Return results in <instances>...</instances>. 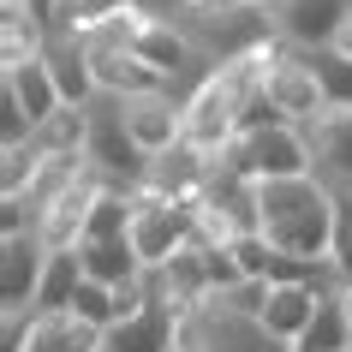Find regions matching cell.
Wrapping results in <instances>:
<instances>
[{
  "instance_id": "d4e9b609",
  "label": "cell",
  "mask_w": 352,
  "mask_h": 352,
  "mask_svg": "<svg viewBox=\"0 0 352 352\" xmlns=\"http://www.w3.org/2000/svg\"><path fill=\"white\" fill-rule=\"evenodd\" d=\"M72 311L84 316V322H96V329H113V316H120V305H113V287L108 280H90L84 275V287H78Z\"/></svg>"
},
{
  "instance_id": "f1b7e54d",
  "label": "cell",
  "mask_w": 352,
  "mask_h": 352,
  "mask_svg": "<svg viewBox=\"0 0 352 352\" xmlns=\"http://www.w3.org/2000/svg\"><path fill=\"white\" fill-rule=\"evenodd\" d=\"M227 6H257V12H269L275 0H227Z\"/></svg>"
},
{
  "instance_id": "8992f818",
  "label": "cell",
  "mask_w": 352,
  "mask_h": 352,
  "mask_svg": "<svg viewBox=\"0 0 352 352\" xmlns=\"http://www.w3.org/2000/svg\"><path fill=\"white\" fill-rule=\"evenodd\" d=\"M84 162H90L108 186H120V191H138V186H144V173H149V155L131 144V131L120 126V108H113L108 96H102V108L90 113V144H84Z\"/></svg>"
},
{
  "instance_id": "5bb4252c",
  "label": "cell",
  "mask_w": 352,
  "mask_h": 352,
  "mask_svg": "<svg viewBox=\"0 0 352 352\" xmlns=\"http://www.w3.org/2000/svg\"><path fill=\"white\" fill-rule=\"evenodd\" d=\"M24 352H108V329L84 322L78 311H36Z\"/></svg>"
},
{
  "instance_id": "30bf717a",
  "label": "cell",
  "mask_w": 352,
  "mask_h": 352,
  "mask_svg": "<svg viewBox=\"0 0 352 352\" xmlns=\"http://www.w3.org/2000/svg\"><path fill=\"white\" fill-rule=\"evenodd\" d=\"M346 12H352V0H275L269 6V24L293 48H329L334 30L346 24Z\"/></svg>"
},
{
  "instance_id": "7402d4cb",
  "label": "cell",
  "mask_w": 352,
  "mask_h": 352,
  "mask_svg": "<svg viewBox=\"0 0 352 352\" xmlns=\"http://www.w3.org/2000/svg\"><path fill=\"white\" fill-rule=\"evenodd\" d=\"M305 60L316 66V84L329 96V108H346L352 113V60L340 48H305Z\"/></svg>"
},
{
  "instance_id": "6da1fadb",
  "label": "cell",
  "mask_w": 352,
  "mask_h": 352,
  "mask_svg": "<svg viewBox=\"0 0 352 352\" xmlns=\"http://www.w3.org/2000/svg\"><path fill=\"white\" fill-rule=\"evenodd\" d=\"M257 233L298 263H329L334 245V191L316 173L263 179L257 186Z\"/></svg>"
},
{
  "instance_id": "4dcf8cb0",
  "label": "cell",
  "mask_w": 352,
  "mask_h": 352,
  "mask_svg": "<svg viewBox=\"0 0 352 352\" xmlns=\"http://www.w3.org/2000/svg\"><path fill=\"white\" fill-rule=\"evenodd\" d=\"M346 352H352V346H346Z\"/></svg>"
},
{
  "instance_id": "9a60e30c",
  "label": "cell",
  "mask_w": 352,
  "mask_h": 352,
  "mask_svg": "<svg viewBox=\"0 0 352 352\" xmlns=\"http://www.w3.org/2000/svg\"><path fill=\"white\" fill-rule=\"evenodd\" d=\"M6 96L24 108L30 131L66 108V96H60V84H54V72H48V60H42V54H36V60H24V66H6Z\"/></svg>"
},
{
  "instance_id": "7a4b0ae2",
  "label": "cell",
  "mask_w": 352,
  "mask_h": 352,
  "mask_svg": "<svg viewBox=\"0 0 352 352\" xmlns=\"http://www.w3.org/2000/svg\"><path fill=\"white\" fill-rule=\"evenodd\" d=\"M215 167H233L251 186H263V179H298V173H316V149H311V138H305V126L275 120V126L239 131V138L215 155Z\"/></svg>"
},
{
  "instance_id": "44dd1931",
  "label": "cell",
  "mask_w": 352,
  "mask_h": 352,
  "mask_svg": "<svg viewBox=\"0 0 352 352\" xmlns=\"http://www.w3.org/2000/svg\"><path fill=\"white\" fill-rule=\"evenodd\" d=\"M30 144L42 149V155H84V144H90V108H66L54 113V120H42L36 131H30Z\"/></svg>"
},
{
  "instance_id": "3957f363",
  "label": "cell",
  "mask_w": 352,
  "mask_h": 352,
  "mask_svg": "<svg viewBox=\"0 0 352 352\" xmlns=\"http://www.w3.org/2000/svg\"><path fill=\"white\" fill-rule=\"evenodd\" d=\"M108 30L126 42L138 60H149L167 84H173V78H186L191 66H197L191 42L173 30V19H155V12H149V6H138V0H113V6H108Z\"/></svg>"
},
{
  "instance_id": "cb8c5ba5",
  "label": "cell",
  "mask_w": 352,
  "mask_h": 352,
  "mask_svg": "<svg viewBox=\"0 0 352 352\" xmlns=\"http://www.w3.org/2000/svg\"><path fill=\"white\" fill-rule=\"evenodd\" d=\"M329 263L340 287H352V197L346 191H334V245H329Z\"/></svg>"
},
{
  "instance_id": "4316f807",
  "label": "cell",
  "mask_w": 352,
  "mask_h": 352,
  "mask_svg": "<svg viewBox=\"0 0 352 352\" xmlns=\"http://www.w3.org/2000/svg\"><path fill=\"white\" fill-rule=\"evenodd\" d=\"M24 6H30V12L48 24V30H60V12H66V0H24Z\"/></svg>"
},
{
  "instance_id": "4fadbf2b",
  "label": "cell",
  "mask_w": 352,
  "mask_h": 352,
  "mask_svg": "<svg viewBox=\"0 0 352 352\" xmlns=\"http://www.w3.org/2000/svg\"><path fill=\"white\" fill-rule=\"evenodd\" d=\"M322 280H269V305H263V329L275 334V340H287L293 346L298 334H305V322L316 316V305H322Z\"/></svg>"
},
{
  "instance_id": "7c38bea8",
  "label": "cell",
  "mask_w": 352,
  "mask_h": 352,
  "mask_svg": "<svg viewBox=\"0 0 352 352\" xmlns=\"http://www.w3.org/2000/svg\"><path fill=\"white\" fill-rule=\"evenodd\" d=\"M42 263H48V245H42L36 233H12V239H0V305L36 311Z\"/></svg>"
},
{
  "instance_id": "9c48e42d",
  "label": "cell",
  "mask_w": 352,
  "mask_h": 352,
  "mask_svg": "<svg viewBox=\"0 0 352 352\" xmlns=\"http://www.w3.org/2000/svg\"><path fill=\"white\" fill-rule=\"evenodd\" d=\"M102 191H108V179H102L96 167H84L72 186H66L54 204L36 215V227H30V233H36L48 251H72V245H84V227H90V209L102 204Z\"/></svg>"
},
{
  "instance_id": "8fae6325",
  "label": "cell",
  "mask_w": 352,
  "mask_h": 352,
  "mask_svg": "<svg viewBox=\"0 0 352 352\" xmlns=\"http://www.w3.org/2000/svg\"><path fill=\"white\" fill-rule=\"evenodd\" d=\"M173 346H179V311L162 298V280H155V298L144 311L108 329V352H173Z\"/></svg>"
},
{
  "instance_id": "ac0fdd59",
  "label": "cell",
  "mask_w": 352,
  "mask_h": 352,
  "mask_svg": "<svg viewBox=\"0 0 352 352\" xmlns=\"http://www.w3.org/2000/svg\"><path fill=\"white\" fill-rule=\"evenodd\" d=\"M352 346V311H346V293H322L316 316L305 322V334L293 340V352H346Z\"/></svg>"
},
{
  "instance_id": "83f0119b",
  "label": "cell",
  "mask_w": 352,
  "mask_h": 352,
  "mask_svg": "<svg viewBox=\"0 0 352 352\" xmlns=\"http://www.w3.org/2000/svg\"><path fill=\"white\" fill-rule=\"evenodd\" d=\"M329 48H340V54L352 60V12H346V24H340V30H334V42H329Z\"/></svg>"
},
{
  "instance_id": "f546056e",
  "label": "cell",
  "mask_w": 352,
  "mask_h": 352,
  "mask_svg": "<svg viewBox=\"0 0 352 352\" xmlns=\"http://www.w3.org/2000/svg\"><path fill=\"white\" fill-rule=\"evenodd\" d=\"M173 352H179V346H173Z\"/></svg>"
},
{
  "instance_id": "ba28073f",
  "label": "cell",
  "mask_w": 352,
  "mask_h": 352,
  "mask_svg": "<svg viewBox=\"0 0 352 352\" xmlns=\"http://www.w3.org/2000/svg\"><path fill=\"white\" fill-rule=\"evenodd\" d=\"M84 54H90V72H96V96H108V102H120V96H144V90H167V78L155 72L149 60L131 54L108 24L84 42Z\"/></svg>"
},
{
  "instance_id": "277c9868",
  "label": "cell",
  "mask_w": 352,
  "mask_h": 352,
  "mask_svg": "<svg viewBox=\"0 0 352 352\" xmlns=\"http://www.w3.org/2000/svg\"><path fill=\"white\" fill-rule=\"evenodd\" d=\"M263 96H269L275 113H280V120H293V126H316V120L329 113V96H322V84H316V66L305 60V48H293V42L269 48Z\"/></svg>"
},
{
  "instance_id": "484cf974",
  "label": "cell",
  "mask_w": 352,
  "mask_h": 352,
  "mask_svg": "<svg viewBox=\"0 0 352 352\" xmlns=\"http://www.w3.org/2000/svg\"><path fill=\"white\" fill-rule=\"evenodd\" d=\"M227 251H233V263L245 269V280H269V269H275V245L263 239V233H239Z\"/></svg>"
},
{
  "instance_id": "2e32d148",
  "label": "cell",
  "mask_w": 352,
  "mask_h": 352,
  "mask_svg": "<svg viewBox=\"0 0 352 352\" xmlns=\"http://www.w3.org/2000/svg\"><path fill=\"white\" fill-rule=\"evenodd\" d=\"M42 60H48V72H54L60 96H66L72 108H90V102H96V72H90V54H84V42H78V36L54 30L48 48H42Z\"/></svg>"
},
{
  "instance_id": "5b68a950",
  "label": "cell",
  "mask_w": 352,
  "mask_h": 352,
  "mask_svg": "<svg viewBox=\"0 0 352 352\" xmlns=\"http://www.w3.org/2000/svg\"><path fill=\"white\" fill-rule=\"evenodd\" d=\"M179 352H293V346L275 340L257 316H233L221 305H204V311L179 316Z\"/></svg>"
},
{
  "instance_id": "52a82bcc",
  "label": "cell",
  "mask_w": 352,
  "mask_h": 352,
  "mask_svg": "<svg viewBox=\"0 0 352 352\" xmlns=\"http://www.w3.org/2000/svg\"><path fill=\"white\" fill-rule=\"evenodd\" d=\"M120 126L131 131V144L144 149L149 162L167 155V149L186 144V102L173 90H144V96H120Z\"/></svg>"
},
{
  "instance_id": "ffe728a7",
  "label": "cell",
  "mask_w": 352,
  "mask_h": 352,
  "mask_svg": "<svg viewBox=\"0 0 352 352\" xmlns=\"http://www.w3.org/2000/svg\"><path fill=\"white\" fill-rule=\"evenodd\" d=\"M305 138H311L316 162H329L340 179H352V113L346 108H329L316 126H305Z\"/></svg>"
},
{
  "instance_id": "603a6c76",
  "label": "cell",
  "mask_w": 352,
  "mask_h": 352,
  "mask_svg": "<svg viewBox=\"0 0 352 352\" xmlns=\"http://www.w3.org/2000/svg\"><path fill=\"white\" fill-rule=\"evenodd\" d=\"M0 197H24V191L36 186V173H42V162H48V155H42L36 144H0Z\"/></svg>"
},
{
  "instance_id": "d6986e66",
  "label": "cell",
  "mask_w": 352,
  "mask_h": 352,
  "mask_svg": "<svg viewBox=\"0 0 352 352\" xmlns=\"http://www.w3.org/2000/svg\"><path fill=\"white\" fill-rule=\"evenodd\" d=\"M78 287H84V257L72 251H48L42 263V287H36V311H72Z\"/></svg>"
},
{
  "instance_id": "e0dca14e",
  "label": "cell",
  "mask_w": 352,
  "mask_h": 352,
  "mask_svg": "<svg viewBox=\"0 0 352 352\" xmlns=\"http://www.w3.org/2000/svg\"><path fill=\"white\" fill-rule=\"evenodd\" d=\"M78 257H84V275L108 280V287H126V280H138L149 269V263L138 257L131 233H120V239H84V245H78Z\"/></svg>"
}]
</instances>
